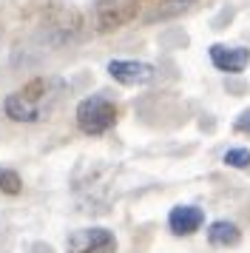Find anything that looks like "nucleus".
<instances>
[{
	"mask_svg": "<svg viewBox=\"0 0 250 253\" xmlns=\"http://www.w3.org/2000/svg\"><path fill=\"white\" fill-rule=\"evenodd\" d=\"M63 100V80L60 77H34L17 91L6 94L3 100V111L14 123H43L45 117L54 111Z\"/></svg>",
	"mask_w": 250,
	"mask_h": 253,
	"instance_id": "1",
	"label": "nucleus"
},
{
	"mask_svg": "<svg viewBox=\"0 0 250 253\" xmlns=\"http://www.w3.org/2000/svg\"><path fill=\"white\" fill-rule=\"evenodd\" d=\"M117 123V105L105 94H91L77 103V126L83 134L100 137Z\"/></svg>",
	"mask_w": 250,
	"mask_h": 253,
	"instance_id": "2",
	"label": "nucleus"
},
{
	"mask_svg": "<svg viewBox=\"0 0 250 253\" xmlns=\"http://www.w3.org/2000/svg\"><path fill=\"white\" fill-rule=\"evenodd\" d=\"M139 14V0H97L91 9V26L100 35H111Z\"/></svg>",
	"mask_w": 250,
	"mask_h": 253,
	"instance_id": "3",
	"label": "nucleus"
},
{
	"mask_svg": "<svg viewBox=\"0 0 250 253\" xmlns=\"http://www.w3.org/2000/svg\"><path fill=\"white\" fill-rule=\"evenodd\" d=\"M68 253H117V236L108 228H80L66 239Z\"/></svg>",
	"mask_w": 250,
	"mask_h": 253,
	"instance_id": "4",
	"label": "nucleus"
},
{
	"mask_svg": "<svg viewBox=\"0 0 250 253\" xmlns=\"http://www.w3.org/2000/svg\"><path fill=\"white\" fill-rule=\"evenodd\" d=\"M108 74L123 85H145L157 77V69L151 63H142V60H111Z\"/></svg>",
	"mask_w": 250,
	"mask_h": 253,
	"instance_id": "5",
	"label": "nucleus"
},
{
	"mask_svg": "<svg viewBox=\"0 0 250 253\" xmlns=\"http://www.w3.org/2000/svg\"><path fill=\"white\" fill-rule=\"evenodd\" d=\"M208 54H210V63L225 74H239L250 63V51L242 46H210Z\"/></svg>",
	"mask_w": 250,
	"mask_h": 253,
	"instance_id": "6",
	"label": "nucleus"
},
{
	"mask_svg": "<svg viewBox=\"0 0 250 253\" xmlns=\"http://www.w3.org/2000/svg\"><path fill=\"white\" fill-rule=\"evenodd\" d=\"M202 222H205V213L193 205H176L168 213V228L176 236H191V233H196V230L202 228Z\"/></svg>",
	"mask_w": 250,
	"mask_h": 253,
	"instance_id": "7",
	"label": "nucleus"
},
{
	"mask_svg": "<svg viewBox=\"0 0 250 253\" xmlns=\"http://www.w3.org/2000/svg\"><path fill=\"white\" fill-rule=\"evenodd\" d=\"M239 239H242V230L233 222L222 219V222H213L208 228V242L216 245V248H233V245H239Z\"/></svg>",
	"mask_w": 250,
	"mask_h": 253,
	"instance_id": "8",
	"label": "nucleus"
},
{
	"mask_svg": "<svg viewBox=\"0 0 250 253\" xmlns=\"http://www.w3.org/2000/svg\"><path fill=\"white\" fill-rule=\"evenodd\" d=\"M196 0H162L154 12L148 14V23H157V20H168L173 14H182L185 9H191Z\"/></svg>",
	"mask_w": 250,
	"mask_h": 253,
	"instance_id": "9",
	"label": "nucleus"
},
{
	"mask_svg": "<svg viewBox=\"0 0 250 253\" xmlns=\"http://www.w3.org/2000/svg\"><path fill=\"white\" fill-rule=\"evenodd\" d=\"M23 191V179L17 171L11 168H3L0 165V194H9V196H17Z\"/></svg>",
	"mask_w": 250,
	"mask_h": 253,
	"instance_id": "10",
	"label": "nucleus"
},
{
	"mask_svg": "<svg viewBox=\"0 0 250 253\" xmlns=\"http://www.w3.org/2000/svg\"><path fill=\"white\" fill-rule=\"evenodd\" d=\"M225 165H230V168H248L250 165V151L248 148H230L225 154Z\"/></svg>",
	"mask_w": 250,
	"mask_h": 253,
	"instance_id": "11",
	"label": "nucleus"
},
{
	"mask_svg": "<svg viewBox=\"0 0 250 253\" xmlns=\"http://www.w3.org/2000/svg\"><path fill=\"white\" fill-rule=\"evenodd\" d=\"M236 131L250 134V108H248V111H242V114L236 117Z\"/></svg>",
	"mask_w": 250,
	"mask_h": 253,
	"instance_id": "12",
	"label": "nucleus"
}]
</instances>
